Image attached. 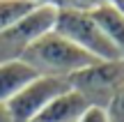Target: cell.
Returning a JSON list of instances; mask_svg holds the SVG:
<instances>
[{
  "mask_svg": "<svg viewBox=\"0 0 124 122\" xmlns=\"http://www.w3.org/2000/svg\"><path fill=\"white\" fill-rule=\"evenodd\" d=\"M21 60H25L39 76H53V78L69 81L74 74H78L80 69L92 65L97 58H92L83 49H78L74 41L62 37L60 32L51 30L44 37H39L23 53Z\"/></svg>",
  "mask_w": 124,
  "mask_h": 122,
  "instance_id": "cell-1",
  "label": "cell"
},
{
  "mask_svg": "<svg viewBox=\"0 0 124 122\" xmlns=\"http://www.w3.org/2000/svg\"><path fill=\"white\" fill-rule=\"evenodd\" d=\"M60 7L51 2H37L25 16L16 23L0 30V62L5 60H21L23 53L46 32L55 30Z\"/></svg>",
  "mask_w": 124,
  "mask_h": 122,
  "instance_id": "cell-2",
  "label": "cell"
},
{
  "mask_svg": "<svg viewBox=\"0 0 124 122\" xmlns=\"http://www.w3.org/2000/svg\"><path fill=\"white\" fill-rule=\"evenodd\" d=\"M55 32L74 41L78 49L90 53L97 60H122L117 49L110 44L94 16L83 9H60L58 23H55Z\"/></svg>",
  "mask_w": 124,
  "mask_h": 122,
  "instance_id": "cell-3",
  "label": "cell"
},
{
  "mask_svg": "<svg viewBox=\"0 0 124 122\" xmlns=\"http://www.w3.org/2000/svg\"><path fill=\"white\" fill-rule=\"evenodd\" d=\"M69 85L90 106L106 108L110 97L124 85V60H94L69 78Z\"/></svg>",
  "mask_w": 124,
  "mask_h": 122,
  "instance_id": "cell-4",
  "label": "cell"
},
{
  "mask_svg": "<svg viewBox=\"0 0 124 122\" xmlns=\"http://www.w3.org/2000/svg\"><path fill=\"white\" fill-rule=\"evenodd\" d=\"M69 88H71L69 81H64V78L37 76L7 104L9 118H12V122H32L55 97Z\"/></svg>",
  "mask_w": 124,
  "mask_h": 122,
  "instance_id": "cell-5",
  "label": "cell"
},
{
  "mask_svg": "<svg viewBox=\"0 0 124 122\" xmlns=\"http://www.w3.org/2000/svg\"><path fill=\"white\" fill-rule=\"evenodd\" d=\"M39 74L25 60H5V62H0V104L7 106Z\"/></svg>",
  "mask_w": 124,
  "mask_h": 122,
  "instance_id": "cell-6",
  "label": "cell"
},
{
  "mask_svg": "<svg viewBox=\"0 0 124 122\" xmlns=\"http://www.w3.org/2000/svg\"><path fill=\"white\" fill-rule=\"evenodd\" d=\"M87 106H90L87 101L74 88H69V90H64L62 95L55 97L32 122H76Z\"/></svg>",
  "mask_w": 124,
  "mask_h": 122,
  "instance_id": "cell-7",
  "label": "cell"
},
{
  "mask_svg": "<svg viewBox=\"0 0 124 122\" xmlns=\"http://www.w3.org/2000/svg\"><path fill=\"white\" fill-rule=\"evenodd\" d=\"M90 14L94 16V21H97L99 28L103 30V35L110 39V44L117 49L120 58L124 60V16L110 2H103V5H99V7L90 9Z\"/></svg>",
  "mask_w": 124,
  "mask_h": 122,
  "instance_id": "cell-8",
  "label": "cell"
},
{
  "mask_svg": "<svg viewBox=\"0 0 124 122\" xmlns=\"http://www.w3.org/2000/svg\"><path fill=\"white\" fill-rule=\"evenodd\" d=\"M35 5H37L35 0H0V30H5L12 23H16Z\"/></svg>",
  "mask_w": 124,
  "mask_h": 122,
  "instance_id": "cell-9",
  "label": "cell"
},
{
  "mask_svg": "<svg viewBox=\"0 0 124 122\" xmlns=\"http://www.w3.org/2000/svg\"><path fill=\"white\" fill-rule=\"evenodd\" d=\"M103 111L108 115V122H124V85L110 97Z\"/></svg>",
  "mask_w": 124,
  "mask_h": 122,
  "instance_id": "cell-10",
  "label": "cell"
},
{
  "mask_svg": "<svg viewBox=\"0 0 124 122\" xmlns=\"http://www.w3.org/2000/svg\"><path fill=\"white\" fill-rule=\"evenodd\" d=\"M76 122H108V115H106V111L99 108V106H87Z\"/></svg>",
  "mask_w": 124,
  "mask_h": 122,
  "instance_id": "cell-11",
  "label": "cell"
},
{
  "mask_svg": "<svg viewBox=\"0 0 124 122\" xmlns=\"http://www.w3.org/2000/svg\"><path fill=\"white\" fill-rule=\"evenodd\" d=\"M0 122H12V118H9V111L5 104H0Z\"/></svg>",
  "mask_w": 124,
  "mask_h": 122,
  "instance_id": "cell-12",
  "label": "cell"
}]
</instances>
